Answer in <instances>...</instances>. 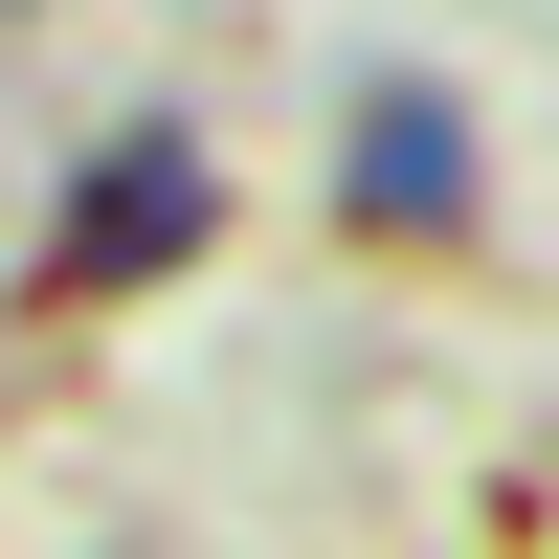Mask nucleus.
<instances>
[{
    "mask_svg": "<svg viewBox=\"0 0 559 559\" xmlns=\"http://www.w3.org/2000/svg\"><path fill=\"white\" fill-rule=\"evenodd\" d=\"M492 202V134L448 68H358L336 90V224H403V247H448V224Z\"/></svg>",
    "mask_w": 559,
    "mask_h": 559,
    "instance_id": "f257e3e1",
    "label": "nucleus"
},
{
    "mask_svg": "<svg viewBox=\"0 0 559 559\" xmlns=\"http://www.w3.org/2000/svg\"><path fill=\"white\" fill-rule=\"evenodd\" d=\"M202 224H224V157L179 112L157 134H90V157H68V224H45V292H134V269H179Z\"/></svg>",
    "mask_w": 559,
    "mask_h": 559,
    "instance_id": "f03ea898",
    "label": "nucleus"
}]
</instances>
